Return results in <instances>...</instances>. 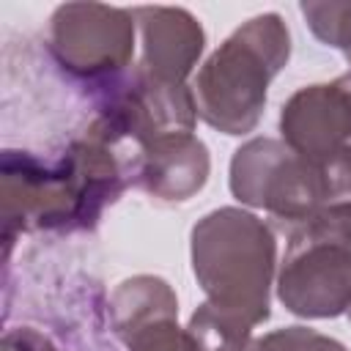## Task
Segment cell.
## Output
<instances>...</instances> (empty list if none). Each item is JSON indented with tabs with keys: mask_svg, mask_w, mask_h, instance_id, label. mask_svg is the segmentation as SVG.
<instances>
[{
	"mask_svg": "<svg viewBox=\"0 0 351 351\" xmlns=\"http://www.w3.org/2000/svg\"><path fill=\"white\" fill-rule=\"evenodd\" d=\"M282 143L313 162H324L351 140V93L343 80L296 90L280 112Z\"/></svg>",
	"mask_w": 351,
	"mask_h": 351,
	"instance_id": "obj_8",
	"label": "cell"
},
{
	"mask_svg": "<svg viewBox=\"0 0 351 351\" xmlns=\"http://www.w3.org/2000/svg\"><path fill=\"white\" fill-rule=\"evenodd\" d=\"M167 318H178V299L162 277H129L110 296V324L123 343L140 329Z\"/></svg>",
	"mask_w": 351,
	"mask_h": 351,
	"instance_id": "obj_11",
	"label": "cell"
},
{
	"mask_svg": "<svg viewBox=\"0 0 351 351\" xmlns=\"http://www.w3.org/2000/svg\"><path fill=\"white\" fill-rule=\"evenodd\" d=\"M208 148L195 134H170L145 145L134 162V184L165 203L189 200L208 181Z\"/></svg>",
	"mask_w": 351,
	"mask_h": 351,
	"instance_id": "obj_10",
	"label": "cell"
},
{
	"mask_svg": "<svg viewBox=\"0 0 351 351\" xmlns=\"http://www.w3.org/2000/svg\"><path fill=\"white\" fill-rule=\"evenodd\" d=\"M195 121L197 104L186 82L159 80L137 66L132 77L112 85L90 126L112 143L140 154L154 140L170 134H192Z\"/></svg>",
	"mask_w": 351,
	"mask_h": 351,
	"instance_id": "obj_5",
	"label": "cell"
},
{
	"mask_svg": "<svg viewBox=\"0 0 351 351\" xmlns=\"http://www.w3.org/2000/svg\"><path fill=\"white\" fill-rule=\"evenodd\" d=\"M302 14L326 47L346 52L351 60V0H329V3H302Z\"/></svg>",
	"mask_w": 351,
	"mask_h": 351,
	"instance_id": "obj_13",
	"label": "cell"
},
{
	"mask_svg": "<svg viewBox=\"0 0 351 351\" xmlns=\"http://www.w3.org/2000/svg\"><path fill=\"white\" fill-rule=\"evenodd\" d=\"M291 55V36L280 14H258L236 27L195 77L197 115L217 132L247 134L258 126L269 82Z\"/></svg>",
	"mask_w": 351,
	"mask_h": 351,
	"instance_id": "obj_2",
	"label": "cell"
},
{
	"mask_svg": "<svg viewBox=\"0 0 351 351\" xmlns=\"http://www.w3.org/2000/svg\"><path fill=\"white\" fill-rule=\"evenodd\" d=\"M230 192L239 203L263 208L280 230L293 233L326 200L321 162L299 156L282 140L255 137L230 159Z\"/></svg>",
	"mask_w": 351,
	"mask_h": 351,
	"instance_id": "obj_4",
	"label": "cell"
},
{
	"mask_svg": "<svg viewBox=\"0 0 351 351\" xmlns=\"http://www.w3.org/2000/svg\"><path fill=\"white\" fill-rule=\"evenodd\" d=\"M247 351H348L335 337H326L307 326H285L274 329L250 343Z\"/></svg>",
	"mask_w": 351,
	"mask_h": 351,
	"instance_id": "obj_14",
	"label": "cell"
},
{
	"mask_svg": "<svg viewBox=\"0 0 351 351\" xmlns=\"http://www.w3.org/2000/svg\"><path fill=\"white\" fill-rule=\"evenodd\" d=\"M277 296L302 318H335L351 307V203L324 206L288 233Z\"/></svg>",
	"mask_w": 351,
	"mask_h": 351,
	"instance_id": "obj_3",
	"label": "cell"
},
{
	"mask_svg": "<svg viewBox=\"0 0 351 351\" xmlns=\"http://www.w3.org/2000/svg\"><path fill=\"white\" fill-rule=\"evenodd\" d=\"M143 36V66L159 80L184 82L206 44L200 22L186 8L170 5H137L132 8Z\"/></svg>",
	"mask_w": 351,
	"mask_h": 351,
	"instance_id": "obj_9",
	"label": "cell"
},
{
	"mask_svg": "<svg viewBox=\"0 0 351 351\" xmlns=\"http://www.w3.org/2000/svg\"><path fill=\"white\" fill-rule=\"evenodd\" d=\"M49 49L80 80L121 74L134 52V14L104 3H66L49 19Z\"/></svg>",
	"mask_w": 351,
	"mask_h": 351,
	"instance_id": "obj_6",
	"label": "cell"
},
{
	"mask_svg": "<svg viewBox=\"0 0 351 351\" xmlns=\"http://www.w3.org/2000/svg\"><path fill=\"white\" fill-rule=\"evenodd\" d=\"M277 241L255 214L225 206L192 228V271L214 307L255 326L269 318Z\"/></svg>",
	"mask_w": 351,
	"mask_h": 351,
	"instance_id": "obj_1",
	"label": "cell"
},
{
	"mask_svg": "<svg viewBox=\"0 0 351 351\" xmlns=\"http://www.w3.org/2000/svg\"><path fill=\"white\" fill-rule=\"evenodd\" d=\"M186 332L192 335L197 351H247L250 348V335L252 326L244 324L241 318L214 307L211 302H203L192 318Z\"/></svg>",
	"mask_w": 351,
	"mask_h": 351,
	"instance_id": "obj_12",
	"label": "cell"
},
{
	"mask_svg": "<svg viewBox=\"0 0 351 351\" xmlns=\"http://www.w3.org/2000/svg\"><path fill=\"white\" fill-rule=\"evenodd\" d=\"M348 318H351V307H348Z\"/></svg>",
	"mask_w": 351,
	"mask_h": 351,
	"instance_id": "obj_19",
	"label": "cell"
},
{
	"mask_svg": "<svg viewBox=\"0 0 351 351\" xmlns=\"http://www.w3.org/2000/svg\"><path fill=\"white\" fill-rule=\"evenodd\" d=\"M0 351H58V348L38 329H33V326H16V329H8L3 335Z\"/></svg>",
	"mask_w": 351,
	"mask_h": 351,
	"instance_id": "obj_17",
	"label": "cell"
},
{
	"mask_svg": "<svg viewBox=\"0 0 351 351\" xmlns=\"http://www.w3.org/2000/svg\"><path fill=\"white\" fill-rule=\"evenodd\" d=\"M340 80H343V85L348 88V93H351V69L346 71V74H340Z\"/></svg>",
	"mask_w": 351,
	"mask_h": 351,
	"instance_id": "obj_18",
	"label": "cell"
},
{
	"mask_svg": "<svg viewBox=\"0 0 351 351\" xmlns=\"http://www.w3.org/2000/svg\"><path fill=\"white\" fill-rule=\"evenodd\" d=\"M326 200L332 203H351V145H343L337 154L321 162Z\"/></svg>",
	"mask_w": 351,
	"mask_h": 351,
	"instance_id": "obj_16",
	"label": "cell"
},
{
	"mask_svg": "<svg viewBox=\"0 0 351 351\" xmlns=\"http://www.w3.org/2000/svg\"><path fill=\"white\" fill-rule=\"evenodd\" d=\"M44 228H80L77 200L63 162L47 165L25 151L3 154V239Z\"/></svg>",
	"mask_w": 351,
	"mask_h": 351,
	"instance_id": "obj_7",
	"label": "cell"
},
{
	"mask_svg": "<svg viewBox=\"0 0 351 351\" xmlns=\"http://www.w3.org/2000/svg\"><path fill=\"white\" fill-rule=\"evenodd\" d=\"M129 351H197L192 335L176 324V318L156 321L126 340Z\"/></svg>",
	"mask_w": 351,
	"mask_h": 351,
	"instance_id": "obj_15",
	"label": "cell"
}]
</instances>
